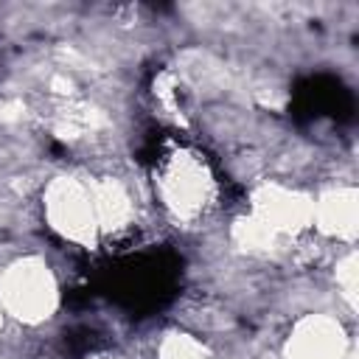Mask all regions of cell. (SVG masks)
<instances>
[{
	"label": "cell",
	"instance_id": "277c9868",
	"mask_svg": "<svg viewBox=\"0 0 359 359\" xmlns=\"http://www.w3.org/2000/svg\"><path fill=\"white\" fill-rule=\"evenodd\" d=\"M311 210H314V199L297 188H289L280 182H264L252 191L250 216L266 224L278 238L300 236L311 230Z\"/></svg>",
	"mask_w": 359,
	"mask_h": 359
},
{
	"label": "cell",
	"instance_id": "52a82bcc",
	"mask_svg": "<svg viewBox=\"0 0 359 359\" xmlns=\"http://www.w3.org/2000/svg\"><path fill=\"white\" fill-rule=\"evenodd\" d=\"M93 210L98 222V233H121L135 219V202L129 188L118 177H98L90 180Z\"/></svg>",
	"mask_w": 359,
	"mask_h": 359
},
{
	"label": "cell",
	"instance_id": "9c48e42d",
	"mask_svg": "<svg viewBox=\"0 0 359 359\" xmlns=\"http://www.w3.org/2000/svg\"><path fill=\"white\" fill-rule=\"evenodd\" d=\"M337 286L348 306L356 303V252L348 250L342 258H337Z\"/></svg>",
	"mask_w": 359,
	"mask_h": 359
},
{
	"label": "cell",
	"instance_id": "ba28073f",
	"mask_svg": "<svg viewBox=\"0 0 359 359\" xmlns=\"http://www.w3.org/2000/svg\"><path fill=\"white\" fill-rule=\"evenodd\" d=\"M157 359H213V353L196 337L174 331V334L163 337V342L157 348Z\"/></svg>",
	"mask_w": 359,
	"mask_h": 359
},
{
	"label": "cell",
	"instance_id": "5b68a950",
	"mask_svg": "<svg viewBox=\"0 0 359 359\" xmlns=\"http://www.w3.org/2000/svg\"><path fill=\"white\" fill-rule=\"evenodd\" d=\"M286 359H348V334L331 314H306L286 339Z\"/></svg>",
	"mask_w": 359,
	"mask_h": 359
},
{
	"label": "cell",
	"instance_id": "6da1fadb",
	"mask_svg": "<svg viewBox=\"0 0 359 359\" xmlns=\"http://www.w3.org/2000/svg\"><path fill=\"white\" fill-rule=\"evenodd\" d=\"M0 306L17 323H45L59 306V283L48 261L39 255L11 261L0 275Z\"/></svg>",
	"mask_w": 359,
	"mask_h": 359
},
{
	"label": "cell",
	"instance_id": "8992f818",
	"mask_svg": "<svg viewBox=\"0 0 359 359\" xmlns=\"http://www.w3.org/2000/svg\"><path fill=\"white\" fill-rule=\"evenodd\" d=\"M311 227L337 241H353L359 227V196L353 185H339L314 199Z\"/></svg>",
	"mask_w": 359,
	"mask_h": 359
},
{
	"label": "cell",
	"instance_id": "7a4b0ae2",
	"mask_svg": "<svg viewBox=\"0 0 359 359\" xmlns=\"http://www.w3.org/2000/svg\"><path fill=\"white\" fill-rule=\"evenodd\" d=\"M42 208H45L48 227L73 244L90 247L101 236L98 222H95V210H93L90 180L84 182V180L70 177V174L53 177L45 185Z\"/></svg>",
	"mask_w": 359,
	"mask_h": 359
},
{
	"label": "cell",
	"instance_id": "3957f363",
	"mask_svg": "<svg viewBox=\"0 0 359 359\" xmlns=\"http://www.w3.org/2000/svg\"><path fill=\"white\" fill-rule=\"evenodd\" d=\"M157 194L165 210L177 219H196L213 194V177L202 157L191 151L171 154L157 171Z\"/></svg>",
	"mask_w": 359,
	"mask_h": 359
},
{
	"label": "cell",
	"instance_id": "30bf717a",
	"mask_svg": "<svg viewBox=\"0 0 359 359\" xmlns=\"http://www.w3.org/2000/svg\"><path fill=\"white\" fill-rule=\"evenodd\" d=\"M3 323H6V311H3V306H0V331H3Z\"/></svg>",
	"mask_w": 359,
	"mask_h": 359
}]
</instances>
